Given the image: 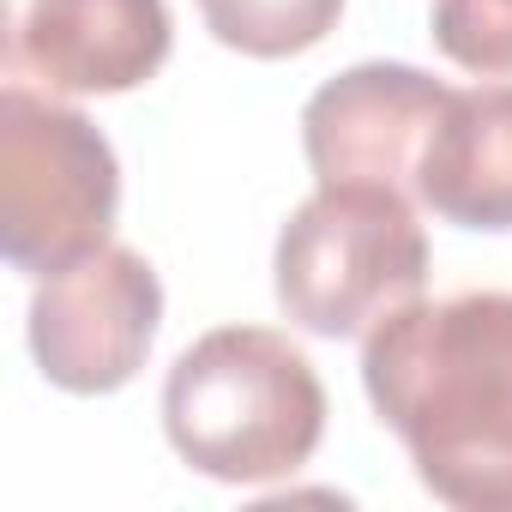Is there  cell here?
Masks as SVG:
<instances>
[{
  "mask_svg": "<svg viewBox=\"0 0 512 512\" xmlns=\"http://www.w3.org/2000/svg\"><path fill=\"white\" fill-rule=\"evenodd\" d=\"M374 416L404 440L416 482L458 512H512V296L404 302L362 338Z\"/></svg>",
  "mask_w": 512,
  "mask_h": 512,
  "instance_id": "cell-1",
  "label": "cell"
},
{
  "mask_svg": "<svg viewBox=\"0 0 512 512\" xmlns=\"http://www.w3.org/2000/svg\"><path fill=\"white\" fill-rule=\"evenodd\" d=\"M163 434L211 482L296 476L326 434L314 362L272 326H217L187 344L163 380Z\"/></svg>",
  "mask_w": 512,
  "mask_h": 512,
  "instance_id": "cell-2",
  "label": "cell"
},
{
  "mask_svg": "<svg viewBox=\"0 0 512 512\" xmlns=\"http://www.w3.org/2000/svg\"><path fill=\"white\" fill-rule=\"evenodd\" d=\"M278 308L314 338H368L428 290V235L410 193L374 181H320L272 253Z\"/></svg>",
  "mask_w": 512,
  "mask_h": 512,
  "instance_id": "cell-3",
  "label": "cell"
},
{
  "mask_svg": "<svg viewBox=\"0 0 512 512\" xmlns=\"http://www.w3.org/2000/svg\"><path fill=\"white\" fill-rule=\"evenodd\" d=\"M121 163L115 145L37 85L0 91V253L25 278H49L115 229Z\"/></svg>",
  "mask_w": 512,
  "mask_h": 512,
  "instance_id": "cell-4",
  "label": "cell"
},
{
  "mask_svg": "<svg viewBox=\"0 0 512 512\" xmlns=\"http://www.w3.org/2000/svg\"><path fill=\"white\" fill-rule=\"evenodd\" d=\"M157 320H163V284L151 260L121 241H103L85 260L37 278L31 356L49 386L73 398H103L145 368Z\"/></svg>",
  "mask_w": 512,
  "mask_h": 512,
  "instance_id": "cell-5",
  "label": "cell"
},
{
  "mask_svg": "<svg viewBox=\"0 0 512 512\" xmlns=\"http://www.w3.org/2000/svg\"><path fill=\"white\" fill-rule=\"evenodd\" d=\"M169 0H0L7 79L49 97H121L163 73Z\"/></svg>",
  "mask_w": 512,
  "mask_h": 512,
  "instance_id": "cell-6",
  "label": "cell"
},
{
  "mask_svg": "<svg viewBox=\"0 0 512 512\" xmlns=\"http://www.w3.org/2000/svg\"><path fill=\"white\" fill-rule=\"evenodd\" d=\"M452 85L404 61H362L326 79L302 109V151L314 181H374L416 193L422 145Z\"/></svg>",
  "mask_w": 512,
  "mask_h": 512,
  "instance_id": "cell-7",
  "label": "cell"
},
{
  "mask_svg": "<svg viewBox=\"0 0 512 512\" xmlns=\"http://www.w3.org/2000/svg\"><path fill=\"white\" fill-rule=\"evenodd\" d=\"M416 199L458 229H512V85L452 91L416 169Z\"/></svg>",
  "mask_w": 512,
  "mask_h": 512,
  "instance_id": "cell-8",
  "label": "cell"
},
{
  "mask_svg": "<svg viewBox=\"0 0 512 512\" xmlns=\"http://www.w3.org/2000/svg\"><path fill=\"white\" fill-rule=\"evenodd\" d=\"M205 31L247 61H290L326 43L344 19V0H193Z\"/></svg>",
  "mask_w": 512,
  "mask_h": 512,
  "instance_id": "cell-9",
  "label": "cell"
},
{
  "mask_svg": "<svg viewBox=\"0 0 512 512\" xmlns=\"http://www.w3.org/2000/svg\"><path fill=\"white\" fill-rule=\"evenodd\" d=\"M428 37L452 67L506 79L512 73V0H434Z\"/></svg>",
  "mask_w": 512,
  "mask_h": 512,
  "instance_id": "cell-10",
  "label": "cell"
}]
</instances>
